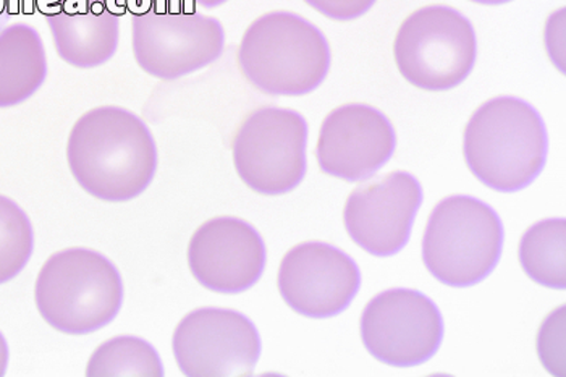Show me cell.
Here are the masks:
<instances>
[{
	"mask_svg": "<svg viewBox=\"0 0 566 377\" xmlns=\"http://www.w3.org/2000/svg\"><path fill=\"white\" fill-rule=\"evenodd\" d=\"M66 163L76 184L101 201L135 200L148 190L157 170L156 142L135 112L101 106L73 124Z\"/></svg>",
	"mask_w": 566,
	"mask_h": 377,
	"instance_id": "obj_1",
	"label": "cell"
},
{
	"mask_svg": "<svg viewBox=\"0 0 566 377\" xmlns=\"http://www.w3.org/2000/svg\"><path fill=\"white\" fill-rule=\"evenodd\" d=\"M505 232L497 212L478 198L437 202L422 235V263L447 287L480 284L501 261Z\"/></svg>",
	"mask_w": 566,
	"mask_h": 377,
	"instance_id": "obj_5",
	"label": "cell"
},
{
	"mask_svg": "<svg viewBox=\"0 0 566 377\" xmlns=\"http://www.w3.org/2000/svg\"><path fill=\"white\" fill-rule=\"evenodd\" d=\"M307 124L300 112L265 106L251 112L233 136V166L264 197L295 190L306 176Z\"/></svg>",
	"mask_w": 566,
	"mask_h": 377,
	"instance_id": "obj_8",
	"label": "cell"
},
{
	"mask_svg": "<svg viewBox=\"0 0 566 377\" xmlns=\"http://www.w3.org/2000/svg\"><path fill=\"white\" fill-rule=\"evenodd\" d=\"M397 135L389 118L368 104H344L324 118L316 145L319 169L345 181H361L392 159Z\"/></svg>",
	"mask_w": 566,
	"mask_h": 377,
	"instance_id": "obj_14",
	"label": "cell"
},
{
	"mask_svg": "<svg viewBox=\"0 0 566 377\" xmlns=\"http://www.w3.org/2000/svg\"><path fill=\"white\" fill-rule=\"evenodd\" d=\"M193 6L205 7V9H214V7L222 6L227 0H190Z\"/></svg>",
	"mask_w": 566,
	"mask_h": 377,
	"instance_id": "obj_23",
	"label": "cell"
},
{
	"mask_svg": "<svg viewBox=\"0 0 566 377\" xmlns=\"http://www.w3.org/2000/svg\"><path fill=\"white\" fill-rule=\"evenodd\" d=\"M305 2L327 19L349 22L369 12L376 0H305Z\"/></svg>",
	"mask_w": 566,
	"mask_h": 377,
	"instance_id": "obj_21",
	"label": "cell"
},
{
	"mask_svg": "<svg viewBox=\"0 0 566 377\" xmlns=\"http://www.w3.org/2000/svg\"><path fill=\"white\" fill-rule=\"evenodd\" d=\"M471 2L482 3V6H502V3L512 2V0H471Z\"/></svg>",
	"mask_w": 566,
	"mask_h": 377,
	"instance_id": "obj_24",
	"label": "cell"
},
{
	"mask_svg": "<svg viewBox=\"0 0 566 377\" xmlns=\"http://www.w3.org/2000/svg\"><path fill=\"white\" fill-rule=\"evenodd\" d=\"M7 366H9V345L6 337L0 333V376L6 375Z\"/></svg>",
	"mask_w": 566,
	"mask_h": 377,
	"instance_id": "obj_22",
	"label": "cell"
},
{
	"mask_svg": "<svg viewBox=\"0 0 566 377\" xmlns=\"http://www.w3.org/2000/svg\"><path fill=\"white\" fill-rule=\"evenodd\" d=\"M187 254L198 284L223 295H235L256 285L268 261L260 232L232 216H220L199 226Z\"/></svg>",
	"mask_w": 566,
	"mask_h": 377,
	"instance_id": "obj_13",
	"label": "cell"
},
{
	"mask_svg": "<svg viewBox=\"0 0 566 377\" xmlns=\"http://www.w3.org/2000/svg\"><path fill=\"white\" fill-rule=\"evenodd\" d=\"M394 57L398 72L416 88L450 91L473 72L476 31L453 7H422L398 28Z\"/></svg>",
	"mask_w": 566,
	"mask_h": 377,
	"instance_id": "obj_7",
	"label": "cell"
},
{
	"mask_svg": "<svg viewBox=\"0 0 566 377\" xmlns=\"http://www.w3.org/2000/svg\"><path fill=\"white\" fill-rule=\"evenodd\" d=\"M86 376H151L166 375L160 356L145 338L117 335L103 342L87 359Z\"/></svg>",
	"mask_w": 566,
	"mask_h": 377,
	"instance_id": "obj_18",
	"label": "cell"
},
{
	"mask_svg": "<svg viewBox=\"0 0 566 377\" xmlns=\"http://www.w3.org/2000/svg\"><path fill=\"white\" fill-rule=\"evenodd\" d=\"M172 352L185 376H251L260 362L261 337L239 311L206 306L181 317Z\"/></svg>",
	"mask_w": 566,
	"mask_h": 377,
	"instance_id": "obj_10",
	"label": "cell"
},
{
	"mask_svg": "<svg viewBox=\"0 0 566 377\" xmlns=\"http://www.w3.org/2000/svg\"><path fill=\"white\" fill-rule=\"evenodd\" d=\"M120 272L109 258L90 248L51 254L38 274L34 302L59 333L86 335L109 326L124 305Z\"/></svg>",
	"mask_w": 566,
	"mask_h": 377,
	"instance_id": "obj_4",
	"label": "cell"
},
{
	"mask_svg": "<svg viewBox=\"0 0 566 377\" xmlns=\"http://www.w3.org/2000/svg\"><path fill=\"white\" fill-rule=\"evenodd\" d=\"M226 33L214 17L190 0H138L132 15L136 64L159 80H177L208 67L222 55Z\"/></svg>",
	"mask_w": 566,
	"mask_h": 377,
	"instance_id": "obj_6",
	"label": "cell"
},
{
	"mask_svg": "<svg viewBox=\"0 0 566 377\" xmlns=\"http://www.w3.org/2000/svg\"><path fill=\"white\" fill-rule=\"evenodd\" d=\"M421 205L418 178L395 170L352 191L344 208L345 229L366 253L394 256L407 247Z\"/></svg>",
	"mask_w": 566,
	"mask_h": 377,
	"instance_id": "obj_12",
	"label": "cell"
},
{
	"mask_svg": "<svg viewBox=\"0 0 566 377\" xmlns=\"http://www.w3.org/2000/svg\"><path fill=\"white\" fill-rule=\"evenodd\" d=\"M34 232L27 212L0 195V285L15 279L31 260Z\"/></svg>",
	"mask_w": 566,
	"mask_h": 377,
	"instance_id": "obj_19",
	"label": "cell"
},
{
	"mask_svg": "<svg viewBox=\"0 0 566 377\" xmlns=\"http://www.w3.org/2000/svg\"><path fill=\"white\" fill-rule=\"evenodd\" d=\"M237 62L244 78L269 96H305L331 69L323 31L293 12H269L241 38Z\"/></svg>",
	"mask_w": 566,
	"mask_h": 377,
	"instance_id": "obj_3",
	"label": "cell"
},
{
	"mask_svg": "<svg viewBox=\"0 0 566 377\" xmlns=\"http://www.w3.org/2000/svg\"><path fill=\"white\" fill-rule=\"evenodd\" d=\"M520 264L524 274L554 290L566 289V222L545 219L531 226L520 242Z\"/></svg>",
	"mask_w": 566,
	"mask_h": 377,
	"instance_id": "obj_17",
	"label": "cell"
},
{
	"mask_svg": "<svg viewBox=\"0 0 566 377\" xmlns=\"http://www.w3.org/2000/svg\"><path fill=\"white\" fill-rule=\"evenodd\" d=\"M537 354L551 375L565 376V306L552 311L541 326Z\"/></svg>",
	"mask_w": 566,
	"mask_h": 377,
	"instance_id": "obj_20",
	"label": "cell"
},
{
	"mask_svg": "<svg viewBox=\"0 0 566 377\" xmlns=\"http://www.w3.org/2000/svg\"><path fill=\"white\" fill-rule=\"evenodd\" d=\"M277 287L290 310L311 320H326L352 305L361 287V272L334 244L298 243L282 258Z\"/></svg>",
	"mask_w": 566,
	"mask_h": 377,
	"instance_id": "obj_11",
	"label": "cell"
},
{
	"mask_svg": "<svg viewBox=\"0 0 566 377\" xmlns=\"http://www.w3.org/2000/svg\"><path fill=\"white\" fill-rule=\"evenodd\" d=\"M548 138L539 112L515 96L474 111L464 128L463 155L474 177L499 193L530 187L544 170Z\"/></svg>",
	"mask_w": 566,
	"mask_h": 377,
	"instance_id": "obj_2",
	"label": "cell"
},
{
	"mask_svg": "<svg viewBox=\"0 0 566 377\" xmlns=\"http://www.w3.org/2000/svg\"><path fill=\"white\" fill-rule=\"evenodd\" d=\"M359 333L377 362L394 368H413L431 359L443 338L440 310L424 293L390 289L369 300Z\"/></svg>",
	"mask_w": 566,
	"mask_h": 377,
	"instance_id": "obj_9",
	"label": "cell"
},
{
	"mask_svg": "<svg viewBox=\"0 0 566 377\" xmlns=\"http://www.w3.org/2000/svg\"><path fill=\"white\" fill-rule=\"evenodd\" d=\"M3 6H6V2H3V0H0V13L3 12Z\"/></svg>",
	"mask_w": 566,
	"mask_h": 377,
	"instance_id": "obj_25",
	"label": "cell"
},
{
	"mask_svg": "<svg viewBox=\"0 0 566 377\" xmlns=\"http://www.w3.org/2000/svg\"><path fill=\"white\" fill-rule=\"evenodd\" d=\"M124 12V0H52L44 19L62 61L96 69L117 52Z\"/></svg>",
	"mask_w": 566,
	"mask_h": 377,
	"instance_id": "obj_15",
	"label": "cell"
},
{
	"mask_svg": "<svg viewBox=\"0 0 566 377\" xmlns=\"http://www.w3.org/2000/svg\"><path fill=\"white\" fill-rule=\"evenodd\" d=\"M48 57L40 33L27 23L0 31V109L19 106L43 86Z\"/></svg>",
	"mask_w": 566,
	"mask_h": 377,
	"instance_id": "obj_16",
	"label": "cell"
}]
</instances>
